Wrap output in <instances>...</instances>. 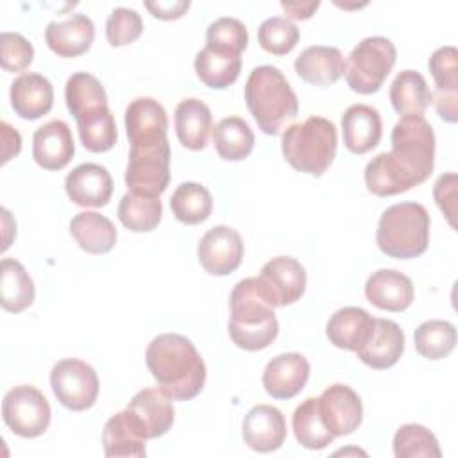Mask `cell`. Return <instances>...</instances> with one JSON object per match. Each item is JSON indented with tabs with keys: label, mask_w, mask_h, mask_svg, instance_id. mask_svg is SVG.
<instances>
[{
	"label": "cell",
	"mask_w": 458,
	"mask_h": 458,
	"mask_svg": "<svg viewBox=\"0 0 458 458\" xmlns=\"http://www.w3.org/2000/svg\"><path fill=\"white\" fill-rule=\"evenodd\" d=\"M394 454L397 458H440L437 437L420 424H403L394 435Z\"/></svg>",
	"instance_id": "cell-39"
},
{
	"label": "cell",
	"mask_w": 458,
	"mask_h": 458,
	"mask_svg": "<svg viewBox=\"0 0 458 458\" xmlns=\"http://www.w3.org/2000/svg\"><path fill=\"white\" fill-rule=\"evenodd\" d=\"M147 367L157 386L174 401H190L206 383V365L190 338L163 333L145 351Z\"/></svg>",
	"instance_id": "cell-1"
},
{
	"label": "cell",
	"mask_w": 458,
	"mask_h": 458,
	"mask_svg": "<svg viewBox=\"0 0 458 458\" xmlns=\"http://www.w3.org/2000/svg\"><path fill=\"white\" fill-rule=\"evenodd\" d=\"M95 39V25L86 14H72L61 21H50L45 29L47 47L61 57H77L89 50Z\"/></svg>",
	"instance_id": "cell-22"
},
{
	"label": "cell",
	"mask_w": 458,
	"mask_h": 458,
	"mask_svg": "<svg viewBox=\"0 0 458 458\" xmlns=\"http://www.w3.org/2000/svg\"><path fill=\"white\" fill-rule=\"evenodd\" d=\"M429 213L419 202L386 208L377 222L376 243L390 258L411 259L426 252L429 243Z\"/></svg>",
	"instance_id": "cell-6"
},
{
	"label": "cell",
	"mask_w": 458,
	"mask_h": 458,
	"mask_svg": "<svg viewBox=\"0 0 458 458\" xmlns=\"http://www.w3.org/2000/svg\"><path fill=\"white\" fill-rule=\"evenodd\" d=\"M125 132L131 145L163 141L166 138L168 118L165 107L150 97L134 98L125 109Z\"/></svg>",
	"instance_id": "cell-18"
},
{
	"label": "cell",
	"mask_w": 458,
	"mask_h": 458,
	"mask_svg": "<svg viewBox=\"0 0 458 458\" xmlns=\"http://www.w3.org/2000/svg\"><path fill=\"white\" fill-rule=\"evenodd\" d=\"M376 329V318L358 306H345L336 310L327 324L326 335L327 340L345 351H361L372 338Z\"/></svg>",
	"instance_id": "cell-16"
},
{
	"label": "cell",
	"mask_w": 458,
	"mask_h": 458,
	"mask_svg": "<svg viewBox=\"0 0 458 458\" xmlns=\"http://www.w3.org/2000/svg\"><path fill=\"white\" fill-rule=\"evenodd\" d=\"M75 143L72 129L63 120H50L32 136V157L45 170H61L73 157Z\"/></svg>",
	"instance_id": "cell-19"
},
{
	"label": "cell",
	"mask_w": 458,
	"mask_h": 458,
	"mask_svg": "<svg viewBox=\"0 0 458 458\" xmlns=\"http://www.w3.org/2000/svg\"><path fill=\"white\" fill-rule=\"evenodd\" d=\"M428 68L437 91L458 93V50L453 45L437 48L428 61Z\"/></svg>",
	"instance_id": "cell-44"
},
{
	"label": "cell",
	"mask_w": 458,
	"mask_h": 458,
	"mask_svg": "<svg viewBox=\"0 0 458 458\" xmlns=\"http://www.w3.org/2000/svg\"><path fill=\"white\" fill-rule=\"evenodd\" d=\"M386 159L406 190L422 184L435 166V132L424 114H406L390 134Z\"/></svg>",
	"instance_id": "cell-4"
},
{
	"label": "cell",
	"mask_w": 458,
	"mask_h": 458,
	"mask_svg": "<svg viewBox=\"0 0 458 458\" xmlns=\"http://www.w3.org/2000/svg\"><path fill=\"white\" fill-rule=\"evenodd\" d=\"M143 32V20L138 11L116 7L106 20V38L111 47H123L136 41Z\"/></svg>",
	"instance_id": "cell-43"
},
{
	"label": "cell",
	"mask_w": 458,
	"mask_h": 458,
	"mask_svg": "<svg viewBox=\"0 0 458 458\" xmlns=\"http://www.w3.org/2000/svg\"><path fill=\"white\" fill-rule=\"evenodd\" d=\"M64 100L75 122L109 107L102 82L88 72H77L70 75L64 86Z\"/></svg>",
	"instance_id": "cell-31"
},
{
	"label": "cell",
	"mask_w": 458,
	"mask_h": 458,
	"mask_svg": "<svg viewBox=\"0 0 458 458\" xmlns=\"http://www.w3.org/2000/svg\"><path fill=\"white\" fill-rule=\"evenodd\" d=\"M5 426L21 438H36L48 429L50 404L32 385L13 386L2 401Z\"/></svg>",
	"instance_id": "cell-9"
},
{
	"label": "cell",
	"mask_w": 458,
	"mask_h": 458,
	"mask_svg": "<svg viewBox=\"0 0 458 458\" xmlns=\"http://www.w3.org/2000/svg\"><path fill=\"white\" fill-rule=\"evenodd\" d=\"M11 106L20 118L38 120L54 106L52 82L41 73H21L11 84Z\"/></svg>",
	"instance_id": "cell-24"
},
{
	"label": "cell",
	"mask_w": 458,
	"mask_h": 458,
	"mask_svg": "<svg viewBox=\"0 0 458 458\" xmlns=\"http://www.w3.org/2000/svg\"><path fill=\"white\" fill-rule=\"evenodd\" d=\"M50 386L57 401L72 410L82 411L95 404L98 395V376L91 365L77 358H64L50 370Z\"/></svg>",
	"instance_id": "cell-10"
},
{
	"label": "cell",
	"mask_w": 458,
	"mask_h": 458,
	"mask_svg": "<svg viewBox=\"0 0 458 458\" xmlns=\"http://www.w3.org/2000/svg\"><path fill=\"white\" fill-rule=\"evenodd\" d=\"M413 344L420 356L442 360L449 356L456 345V329L447 320H426L415 329Z\"/></svg>",
	"instance_id": "cell-38"
},
{
	"label": "cell",
	"mask_w": 458,
	"mask_h": 458,
	"mask_svg": "<svg viewBox=\"0 0 458 458\" xmlns=\"http://www.w3.org/2000/svg\"><path fill=\"white\" fill-rule=\"evenodd\" d=\"M175 134L182 147L202 150L213 131V116L209 107L199 98H184L175 107Z\"/></svg>",
	"instance_id": "cell-28"
},
{
	"label": "cell",
	"mask_w": 458,
	"mask_h": 458,
	"mask_svg": "<svg viewBox=\"0 0 458 458\" xmlns=\"http://www.w3.org/2000/svg\"><path fill=\"white\" fill-rule=\"evenodd\" d=\"M147 440L148 438L141 422L129 408L109 417L102 431V445L106 456L143 458L147 454Z\"/></svg>",
	"instance_id": "cell-20"
},
{
	"label": "cell",
	"mask_w": 458,
	"mask_h": 458,
	"mask_svg": "<svg viewBox=\"0 0 458 458\" xmlns=\"http://www.w3.org/2000/svg\"><path fill=\"white\" fill-rule=\"evenodd\" d=\"M397 50L388 38L369 36L361 39L349 54L345 61L347 86L360 93H376L395 64Z\"/></svg>",
	"instance_id": "cell-7"
},
{
	"label": "cell",
	"mask_w": 458,
	"mask_h": 458,
	"mask_svg": "<svg viewBox=\"0 0 458 458\" xmlns=\"http://www.w3.org/2000/svg\"><path fill=\"white\" fill-rule=\"evenodd\" d=\"M170 181V143L168 140L131 145L125 170V184L131 193L159 197Z\"/></svg>",
	"instance_id": "cell-8"
},
{
	"label": "cell",
	"mask_w": 458,
	"mask_h": 458,
	"mask_svg": "<svg viewBox=\"0 0 458 458\" xmlns=\"http://www.w3.org/2000/svg\"><path fill=\"white\" fill-rule=\"evenodd\" d=\"M320 2L318 0H310V2H288L283 0L281 7L284 9V13L293 18V20H308L313 16V13L318 9Z\"/></svg>",
	"instance_id": "cell-50"
},
{
	"label": "cell",
	"mask_w": 458,
	"mask_h": 458,
	"mask_svg": "<svg viewBox=\"0 0 458 458\" xmlns=\"http://www.w3.org/2000/svg\"><path fill=\"white\" fill-rule=\"evenodd\" d=\"M77 131L81 143L89 152H106L114 147L118 140V131L114 123V116L109 107L77 120Z\"/></svg>",
	"instance_id": "cell-40"
},
{
	"label": "cell",
	"mask_w": 458,
	"mask_h": 458,
	"mask_svg": "<svg viewBox=\"0 0 458 458\" xmlns=\"http://www.w3.org/2000/svg\"><path fill=\"white\" fill-rule=\"evenodd\" d=\"M258 41L263 50L274 55H284L299 41V29L284 16L267 18L258 29Z\"/></svg>",
	"instance_id": "cell-41"
},
{
	"label": "cell",
	"mask_w": 458,
	"mask_h": 458,
	"mask_svg": "<svg viewBox=\"0 0 458 458\" xmlns=\"http://www.w3.org/2000/svg\"><path fill=\"white\" fill-rule=\"evenodd\" d=\"M211 132L215 150L225 161H242L254 148V132L240 116L222 118Z\"/></svg>",
	"instance_id": "cell-34"
},
{
	"label": "cell",
	"mask_w": 458,
	"mask_h": 458,
	"mask_svg": "<svg viewBox=\"0 0 458 458\" xmlns=\"http://www.w3.org/2000/svg\"><path fill=\"white\" fill-rule=\"evenodd\" d=\"M404 351V333L397 322L390 318H376V329L370 342L356 352V356L370 369H390Z\"/></svg>",
	"instance_id": "cell-27"
},
{
	"label": "cell",
	"mask_w": 458,
	"mask_h": 458,
	"mask_svg": "<svg viewBox=\"0 0 458 458\" xmlns=\"http://www.w3.org/2000/svg\"><path fill=\"white\" fill-rule=\"evenodd\" d=\"M34 283L25 267L13 259L4 258L0 263V302L11 313H20L34 302Z\"/></svg>",
	"instance_id": "cell-33"
},
{
	"label": "cell",
	"mask_w": 458,
	"mask_h": 458,
	"mask_svg": "<svg viewBox=\"0 0 458 458\" xmlns=\"http://www.w3.org/2000/svg\"><path fill=\"white\" fill-rule=\"evenodd\" d=\"M243 442L258 453L279 449L286 438V420L281 410L270 404H256L243 417Z\"/></svg>",
	"instance_id": "cell-15"
},
{
	"label": "cell",
	"mask_w": 458,
	"mask_h": 458,
	"mask_svg": "<svg viewBox=\"0 0 458 458\" xmlns=\"http://www.w3.org/2000/svg\"><path fill=\"white\" fill-rule=\"evenodd\" d=\"M64 190L77 206L102 208L113 195V179L106 166L82 163L64 177Z\"/></svg>",
	"instance_id": "cell-14"
},
{
	"label": "cell",
	"mask_w": 458,
	"mask_h": 458,
	"mask_svg": "<svg viewBox=\"0 0 458 458\" xmlns=\"http://www.w3.org/2000/svg\"><path fill=\"white\" fill-rule=\"evenodd\" d=\"M365 297L376 308L385 311H404L415 297L413 283L408 276L394 268L372 272L365 283Z\"/></svg>",
	"instance_id": "cell-21"
},
{
	"label": "cell",
	"mask_w": 458,
	"mask_h": 458,
	"mask_svg": "<svg viewBox=\"0 0 458 458\" xmlns=\"http://www.w3.org/2000/svg\"><path fill=\"white\" fill-rule=\"evenodd\" d=\"M229 306V336L236 347L243 351H261L276 340L279 324L274 306L259 288L258 277L238 281L231 292Z\"/></svg>",
	"instance_id": "cell-3"
},
{
	"label": "cell",
	"mask_w": 458,
	"mask_h": 458,
	"mask_svg": "<svg viewBox=\"0 0 458 458\" xmlns=\"http://www.w3.org/2000/svg\"><path fill=\"white\" fill-rule=\"evenodd\" d=\"M70 233L79 247L89 254H106L116 243L114 224L97 211L77 213L70 222Z\"/></svg>",
	"instance_id": "cell-30"
},
{
	"label": "cell",
	"mask_w": 458,
	"mask_h": 458,
	"mask_svg": "<svg viewBox=\"0 0 458 458\" xmlns=\"http://www.w3.org/2000/svg\"><path fill=\"white\" fill-rule=\"evenodd\" d=\"M338 145L336 127L324 116H310L283 131L281 150L292 168L310 175H322L333 163Z\"/></svg>",
	"instance_id": "cell-5"
},
{
	"label": "cell",
	"mask_w": 458,
	"mask_h": 458,
	"mask_svg": "<svg viewBox=\"0 0 458 458\" xmlns=\"http://www.w3.org/2000/svg\"><path fill=\"white\" fill-rule=\"evenodd\" d=\"M2 132V165H5L11 157L18 156L21 150V136L16 129H13L7 122L0 123Z\"/></svg>",
	"instance_id": "cell-49"
},
{
	"label": "cell",
	"mask_w": 458,
	"mask_h": 458,
	"mask_svg": "<svg viewBox=\"0 0 458 458\" xmlns=\"http://www.w3.org/2000/svg\"><path fill=\"white\" fill-rule=\"evenodd\" d=\"M247 43H249V34L245 25L240 20L231 16L216 18L215 21L209 23L206 30V45L218 50L242 55V52L247 48Z\"/></svg>",
	"instance_id": "cell-42"
},
{
	"label": "cell",
	"mask_w": 458,
	"mask_h": 458,
	"mask_svg": "<svg viewBox=\"0 0 458 458\" xmlns=\"http://www.w3.org/2000/svg\"><path fill=\"white\" fill-rule=\"evenodd\" d=\"M383 134L381 114L367 104H352L342 114L344 145L352 154H367L377 147Z\"/></svg>",
	"instance_id": "cell-23"
},
{
	"label": "cell",
	"mask_w": 458,
	"mask_h": 458,
	"mask_svg": "<svg viewBox=\"0 0 458 458\" xmlns=\"http://www.w3.org/2000/svg\"><path fill=\"white\" fill-rule=\"evenodd\" d=\"M259 288L274 308L299 301L306 290V270L292 256H277L267 261L258 276Z\"/></svg>",
	"instance_id": "cell-11"
},
{
	"label": "cell",
	"mask_w": 458,
	"mask_h": 458,
	"mask_svg": "<svg viewBox=\"0 0 458 458\" xmlns=\"http://www.w3.org/2000/svg\"><path fill=\"white\" fill-rule=\"evenodd\" d=\"M163 215L159 197H143L127 191L118 204L120 222L132 233H148L157 227Z\"/></svg>",
	"instance_id": "cell-37"
},
{
	"label": "cell",
	"mask_w": 458,
	"mask_h": 458,
	"mask_svg": "<svg viewBox=\"0 0 458 458\" xmlns=\"http://www.w3.org/2000/svg\"><path fill=\"white\" fill-rule=\"evenodd\" d=\"M292 429L297 442L302 447L313 451L327 447L335 438L322 420L318 397H308L295 408L292 417Z\"/></svg>",
	"instance_id": "cell-35"
},
{
	"label": "cell",
	"mask_w": 458,
	"mask_h": 458,
	"mask_svg": "<svg viewBox=\"0 0 458 458\" xmlns=\"http://www.w3.org/2000/svg\"><path fill=\"white\" fill-rule=\"evenodd\" d=\"M310 363L301 352H283L272 358L263 370V386L274 399H292L304 388Z\"/></svg>",
	"instance_id": "cell-17"
},
{
	"label": "cell",
	"mask_w": 458,
	"mask_h": 458,
	"mask_svg": "<svg viewBox=\"0 0 458 458\" xmlns=\"http://www.w3.org/2000/svg\"><path fill=\"white\" fill-rule=\"evenodd\" d=\"M34 59L32 43L18 32H2L0 61L5 72H23Z\"/></svg>",
	"instance_id": "cell-45"
},
{
	"label": "cell",
	"mask_w": 458,
	"mask_h": 458,
	"mask_svg": "<svg viewBox=\"0 0 458 458\" xmlns=\"http://www.w3.org/2000/svg\"><path fill=\"white\" fill-rule=\"evenodd\" d=\"M293 68L304 82L313 86H329L344 75L345 59L336 47L311 45L297 55Z\"/></svg>",
	"instance_id": "cell-25"
},
{
	"label": "cell",
	"mask_w": 458,
	"mask_h": 458,
	"mask_svg": "<svg viewBox=\"0 0 458 458\" xmlns=\"http://www.w3.org/2000/svg\"><path fill=\"white\" fill-rule=\"evenodd\" d=\"M199 263L211 276H227L234 272L243 258V240L229 225L211 227L199 242Z\"/></svg>",
	"instance_id": "cell-12"
},
{
	"label": "cell",
	"mask_w": 458,
	"mask_h": 458,
	"mask_svg": "<svg viewBox=\"0 0 458 458\" xmlns=\"http://www.w3.org/2000/svg\"><path fill=\"white\" fill-rule=\"evenodd\" d=\"M431 102L435 104V109L444 122L454 123L458 120V93L435 91Z\"/></svg>",
	"instance_id": "cell-48"
},
{
	"label": "cell",
	"mask_w": 458,
	"mask_h": 458,
	"mask_svg": "<svg viewBox=\"0 0 458 458\" xmlns=\"http://www.w3.org/2000/svg\"><path fill=\"white\" fill-rule=\"evenodd\" d=\"M433 197L440 211L445 215L451 227H456L454 224V211H456V174H442L435 186H433Z\"/></svg>",
	"instance_id": "cell-46"
},
{
	"label": "cell",
	"mask_w": 458,
	"mask_h": 458,
	"mask_svg": "<svg viewBox=\"0 0 458 458\" xmlns=\"http://www.w3.org/2000/svg\"><path fill=\"white\" fill-rule=\"evenodd\" d=\"M195 72L200 82L211 89H225L236 82L242 72V57L233 52L204 47L195 55Z\"/></svg>",
	"instance_id": "cell-29"
},
{
	"label": "cell",
	"mask_w": 458,
	"mask_h": 458,
	"mask_svg": "<svg viewBox=\"0 0 458 458\" xmlns=\"http://www.w3.org/2000/svg\"><path fill=\"white\" fill-rule=\"evenodd\" d=\"M174 216L188 225L204 222L213 209V197L209 190L199 182H181L170 199Z\"/></svg>",
	"instance_id": "cell-36"
},
{
	"label": "cell",
	"mask_w": 458,
	"mask_h": 458,
	"mask_svg": "<svg viewBox=\"0 0 458 458\" xmlns=\"http://www.w3.org/2000/svg\"><path fill=\"white\" fill-rule=\"evenodd\" d=\"M145 7L150 11V14L154 18H159V20H177L181 18L188 7H190V2L188 0H174V2H163V0H157V2H150L147 0L145 2Z\"/></svg>",
	"instance_id": "cell-47"
},
{
	"label": "cell",
	"mask_w": 458,
	"mask_h": 458,
	"mask_svg": "<svg viewBox=\"0 0 458 458\" xmlns=\"http://www.w3.org/2000/svg\"><path fill=\"white\" fill-rule=\"evenodd\" d=\"M390 102L392 107L401 114H422L431 104L433 93L417 70H403L395 75L390 84Z\"/></svg>",
	"instance_id": "cell-32"
},
{
	"label": "cell",
	"mask_w": 458,
	"mask_h": 458,
	"mask_svg": "<svg viewBox=\"0 0 458 458\" xmlns=\"http://www.w3.org/2000/svg\"><path fill=\"white\" fill-rule=\"evenodd\" d=\"M127 408L141 422L147 438L163 437L174 424L175 410L172 397L161 388H143L127 404Z\"/></svg>",
	"instance_id": "cell-26"
},
{
	"label": "cell",
	"mask_w": 458,
	"mask_h": 458,
	"mask_svg": "<svg viewBox=\"0 0 458 458\" xmlns=\"http://www.w3.org/2000/svg\"><path fill=\"white\" fill-rule=\"evenodd\" d=\"M318 410L333 437H344L358 429L363 419L360 395L347 385L335 383L318 397Z\"/></svg>",
	"instance_id": "cell-13"
},
{
	"label": "cell",
	"mask_w": 458,
	"mask_h": 458,
	"mask_svg": "<svg viewBox=\"0 0 458 458\" xmlns=\"http://www.w3.org/2000/svg\"><path fill=\"white\" fill-rule=\"evenodd\" d=\"M243 95L258 127L270 136L281 134L299 113L295 91L283 72L272 64L256 66L249 73Z\"/></svg>",
	"instance_id": "cell-2"
}]
</instances>
